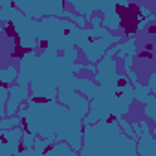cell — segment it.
Listing matches in <instances>:
<instances>
[{"mask_svg": "<svg viewBox=\"0 0 156 156\" xmlns=\"http://www.w3.org/2000/svg\"><path fill=\"white\" fill-rule=\"evenodd\" d=\"M116 51H118V44H112L98 61V68L94 72L96 83H92L87 77H75L72 73L66 85L59 87V88L77 90L90 99L88 112L83 118V125L107 119V118H121L130 108V103L134 99L147 103L154 96L156 73L154 72L151 73L147 85H140L138 88H134L129 81V77L119 75L116 70L118 68V62L114 59Z\"/></svg>", "mask_w": 156, "mask_h": 156, "instance_id": "cell-1", "label": "cell"}, {"mask_svg": "<svg viewBox=\"0 0 156 156\" xmlns=\"http://www.w3.org/2000/svg\"><path fill=\"white\" fill-rule=\"evenodd\" d=\"M28 107H19L22 118V143L30 149L35 138H44L50 143L66 141L75 152L83 143V118L88 112L90 99L68 88H57V99L28 98Z\"/></svg>", "mask_w": 156, "mask_h": 156, "instance_id": "cell-2", "label": "cell"}, {"mask_svg": "<svg viewBox=\"0 0 156 156\" xmlns=\"http://www.w3.org/2000/svg\"><path fill=\"white\" fill-rule=\"evenodd\" d=\"M75 46L59 55V50L46 48L37 55L35 50H26L20 57L15 87H8L6 116H15L19 107L28 99H57V88L66 85L72 73L81 72L85 66L77 61Z\"/></svg>", "mask_w": 156, "mask_h": 156, "instance_id": "cell-3", "label": "cell"}, {"mask_svg": "<svg viewBox=\"0 0 156 156\" xmlns=\"http://www.w3.org/2000/svg\"><path fill=\"white\" fill-rule=\"evenodd\" d=\"M81 156H138L136 140L123 134L116 118L83 125Z\"/></svg>", "mask_w": 156, "mask_h": 156, "instance_id": "cell-4", "label": "cell"}, {"mask_svg": "<svg viewBox=\"0 0 156 156\" xmlns=\"http://www.w3.org/2000/svg\"><path fill=\"white\" fill-rule=\"evenodd\" d=\"M11 2L20 13L28 15L30 19H42L53 15V17L68 19L79 28H87V20L81 15L72 13L64 8V0H11Z\"/></svg>", "mask_w": 156, "mask_h": 156, "instance_id": "cell-5", "label": "cell"}, {"mask_svg": "<svg viewBox=\"0 0 156 156\" xmlns=\"http://www.w3.org/2000/svg\"><path fill=\"white\" fill-rule=\"evenodd\" d=\"M132 129L138 134V138H136V152L141 154V156H156V141L152 138L149 123L145 119H141V121L134 123Z\"/></svg>", "mask_w": 156, "mask_h": 156, "instance_id": "cell-6", "label": "cell"}, {"mask_svg": "<svg viewBox=\"0 0 156 156\" xmlns=\"http://www.w3.org/2000/svg\"><path fill=\"white\" fill-rule=\"evenodd\" d=\"M22 127H11V129H0V156L17 154L20 143H22Z\"/></svg>", "mask_w": 156, "mask_h": 156, "instance_id": "cell-7", "label": "cell"}, {"mask_svg": "<svg viewBox=\"0 0 156 156\" xmlns=\"http://www.w3.org/2000/svg\"><path fill=\"white\" fill-rule=\"evenodd\" d=\"M66 2L75 9L77 15H81L87 24L90 22V19L94 17V11L98 9V2L99 0H66Z\"/></svg>", "mask_w": 156, "mask_h": 156, "instance_id": "cell-8", "label": "cell"}, {"mask_svg": "<svg viewBox=\"0 0 156 156\" xmlns=\"http://www.w3.org/2000/svg\"><path fill=\"white\" fill-rule=\"evenodd\" d=\"M46 156H75L77 152L66 143V141H55L51 143L46 151H44Z\"/></svg>", "mask_w": 156, "mask_h": 156, "instance_id": "cell-9", "label": "cell"}, {"mask_svg": "<svg viewBox=\"0 0 156 156\" xmlns=\"http://www.w3.org/2000/svg\"><path fill=\"white\" fill-rule=\"evenodd\" d=\"M17 73H19V68H15V66L0 68V83H4V85L9 87V83H13L17 79Z\"/></svg>", "mask_w": 156, "mask_h": 156, "instance_id": "cell-10", "label": "cell"}, {"mask_svg": "<svg viewBox=\"0 0 156 156\" xmlns=\"http://www.w3.org/2000/svg\"><path fill=\"white\" fill-rule=\"evenodd\" d=\"M6 101H8V85L0 83V118L6 116Z\"/></svg>", "mask_w": 156, "mask_h": 156, "instance_id": "cell-11", "label": "cell"}, {"mask_svg": "<svg viewBox=\"0 0 156 156\" xmlns=\"http://www.w3.org/2000/svg\"><path fill=\"white\" fill-rule=\"evenodd\" d=\"M116 119H118V123H119V127H121V129L125 130V134L136 140V132H134V129H132V125H130V123H127L123 116H121V118H116Z\"/></svg>", "mask_w": 156, "mask_h": 156, "instance_id": "cell-12", "label": "cell"}, {"mask_svg": "<svg viewBox=\"0 0 156 156\" xmlns=\"http://www.w3.org/2000/svg\"><path fill=\"white\" fill-rule=\"evenodd\" d=\"M2 31H4V30H2V26H0V39H2Z\"/></svg>", "mask_w": 156, "mask_h": 156, "instance_id": "cell-13", "label": "cell"}]
</instances>
